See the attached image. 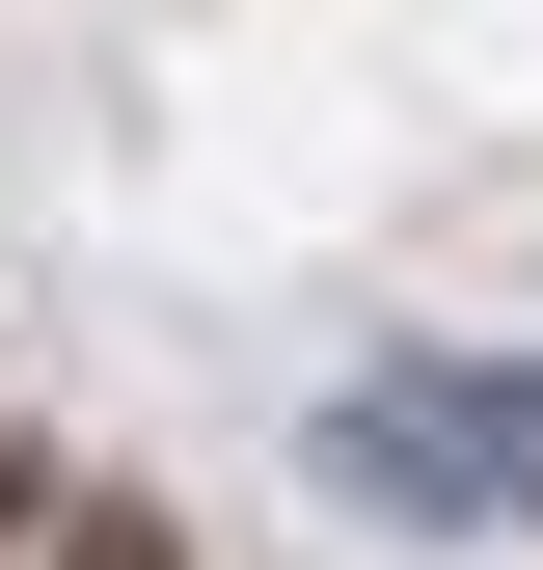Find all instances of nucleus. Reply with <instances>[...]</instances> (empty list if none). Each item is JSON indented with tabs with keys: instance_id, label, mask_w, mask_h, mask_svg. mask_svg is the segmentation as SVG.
<instances>
[{
	"instance_id": "f257e3e1",
	"label": "nucleus",
	"mask_w": 543,
	"mask_h": 570,
	"mask_svg": "<svg viewBox=\"0 0 543 570\" xmlns=\"http://www.w3.org/2000/svg\"><path fill=\"white\" fill-rule=\"evenodd\" d=\"M326 462H354L381 517H543V381L516 353H381V381L326 407Z\"/></svg>"
}]
</instances>
